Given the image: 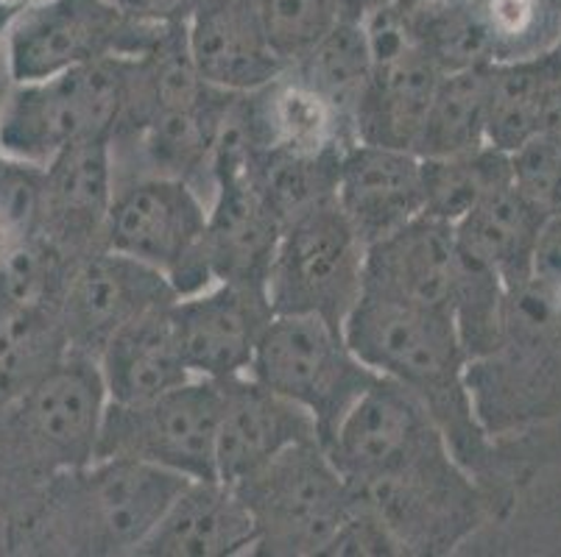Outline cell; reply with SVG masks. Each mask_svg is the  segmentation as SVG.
I'll return each instance as SVG.
<instances>
[{
    "instance_id": "obj_1",
    "label": "cell",
    "mask_w": 561,
    "mask_h": 557,
    "mask_svg": "<svg viewBox=\"0 0 561 557\" xmlns=\"http://www.w3.org/2000/svg\"><path fill=\"white\" fill-rule=\"evenodd\" d=\"M344 335L375 374L420 398L469 472L481 466L486 429L469 385L472 360L450 313L364 290Z\"/></svg>"
},
{
    "instance_id": "obj_2",
    "label": "cell",
    "mask_w": 561,
    "mask_h": 557,
    "mask_svg": "<svg viewBox=\"0 0 561 557\" xmlns=\"http://www.w3.org/2000/svg\"><path fill=\"white\" fill-rule=\"evenodd\" d=\"M131 65L135 56L115 54L9 84L0 98V151L45 167L70 146L112 137L129 98Z\"/></svg>"
},
{
    "instance_id": "obj_3",
    "label": "cell",
    "mask_w": 561,
    "mask_h": 557,
    "mask_svg": "<svg viewBox=\"0 0 561 557\" xmlns=\"http://www.w3.org/2000/svg\"><path fill=\"white\" fill-rule=\"evenodd\" d=\"M234 488L257 527L254 555L268 557H321L358 504V494L321 441L285 449Z\"/></svg>"
},
{
    "instance_id": "obj_4",
    "label": "cell",
    "mask_w": 561,
    "mask_h": 557,
    "mask_svg": "<svg viewBox=\"0 0 561 557\" xmlns=\"http://www.w3.org/2000/svg\"><path fill=\"white\" fill-rule=\"evenodd\" d=\"M249 376L313 416L321 446L377 376L346 340L344 329L319 315H272L254 349Z\"/></svg>"
},
{
    "instance_id": "obj_5",
    "label": "cell",
    "mask_w": 561,
    "mask_h": 557,
    "mask_svg": "<svg viewBox=\"0 0 561 557\" xmlns=\"http://www.w3.org/2000/svg\"><path fill=\"white\" fill-rule=\"evenodd\" d=\"M366 248L339 198L285 223L265 293L277 315H319L344 329L366 288Z\"/></svg>"
},
{
    "instance_id": "obj_6",
    "label": "cell",
    "mask_w": 561,
    "mask_h": 557,
    "mask_svg": "<svg viewBox=\"0 0 561 557\" xmlns=\"http://www.w3.org/2000/svg\"><path fill=\"white\" fill-rule=\"evenodd\" d=\"M187 477L129 457H99L65 472L56 508L68 549L135 555Z\"/></svg>"
},
{
    "instance_id": "obj_7",
    "label": "cell",
    "mask_w": 561,
    "mask_h": 557,
    "mask_svg": "<svg viewBox=\"0 0 561 557\" xmlns=\"http://www.w3.org/2000/svg\"><path fill=\"white\" fill-rule=\"evenodd\" d=\"M210 201L182 178L140 176L115 187L104 248L137 259L165 276L176 295H193L216 279L204 240Z\"/></svg>"
},
{
    "instance_id": "obj_8",
    "label": "cell",
    "mask_w": 561,
    "mask_h": 557,
    "mask_svg": "<svg viewBox=\"0 0 561 557\" xmlns=\"http://www.w3.org/2000/svg\"><path fill=\"white\" fill-rule=\"evenodd\" d=\"M221 413V382L204 376H193L185 385L137 405L110 402L95 460L129 457L187 479H218Z\"/></svg>"
},
{
    "instance_id": "obj_9",
    "label": "cell",
    "mask_w": 561,
    "mask_h": 557,
    "mask_svg": "<svg viewBox=\"0 0 561 557\" xmlns=\"http://www.w3.org/2000/svg\"><path fill=\"white\" fill-rule=\"evenodd\" d=\"M160 31L126 20L112 0H34L3 37V68L9 84L50 79L104 56L142 54Z\"/></svg>"
},
{
    "instance_id": "obj_10",
    "label": "cell",
    "mask_w": 561,
    "mask_h": 557,
    "mask_svg": "<svg viewBox=\"0 0 561 557\" xmlns=\"http://www.w3.org/2000/svg\"><path fill=\"white\" fill-rule=\"evenodd\" d=\"M352 488L389 524L408 555L453 552L481 521L472 472L450 446L433 449L389 477Z\"/></svg>"
},
{
    "instance_id": "obj_11",
    "label": "cell",
    "mask_w": 561,
    "mask_h": 557,
    "mask_svg": "<svg viewBox=\"0 0 561 557\" xmlns=\"http://www.w3.org/2000/svg\"><path fill=\"white\" fill-rule=\"evenodd\" d=\"M371 50V79L360 101V142L413 151L445 70L427 54L420 23L394 7H380L364 20Z\"/></svg>"
},
{
    "instance_id": "obj_12",
    "label": "cell",
    "mask_w": 561,
    "mask_h": 557,
    "mask_svg": "<svg viewBox=\"0 0 561 557\" xmlns=\"http://www.w3.org/2000/svg\"><path fill=\"white\" fill-rule=\"evenodd\" d=\"M173 299L180 295L160 270L112 248L93 252L73 265L59 301L68 355L99 360L126 324Z\"/></svg>"
},
{
    "instance_id": "obj_13",
    "label": "cell",
    "mask_w": 561,
    "mask_h": 557,
    "mask_svg": "<svg viewBox=\"0 0 561 557\" xmlns=\"http://www.w3.org/2000/svg\"><path fill=\"white\" fill-rule=\"evenodd\" d=\"M438 446L450 443L427 407L386 376H377L324 443L350 485L389 477Z\"/></svg>"
},
{
    "instance_id": "obj_14",
    "label": "cell",
    "mask_w": 561,
    "mask_h": 557,
    "mask_svg": "<svg viewBox=\"0 0 561 557\" xmlns=\"http://www.w3.org/2000/svg\"><path fill=\"white\" fill-rule=\"evenodd\" d=\"M106 405L99 362L65 355L20 393V432L39 457L62 472L81 468L95 460Z\"/></svg>"
},
{
    "instance_id": "obj_15",
    "label": "cell",
    "mask_w": 561,
    "mask_h": 557,
    "mask_svg": "<svg viewBox=\"0 0 561 557\" xmlns=\"http://www.w3.org/2000/svg\"><path fill=\"white\" fill-rule=\"evenodd\" d=\"M272 315L265 288L238 282H213L173 301V321L193 376L224 382L249 374Z\"/></svg>"
},
{
    "instance_id": "obj_16",
    "label": "cell",
    "mask_w": 561,
    "mask_h": 557,
    "mask_svg": "<svg viewBox=\"0 0 561 557\" xmlns=\"http://www.w3.org/2000/svg\"><path fill=\"white\" fill-rule=\"evenodd\" d=\"M463 279L467 259L458 252L456 229L431 214L366 248V293L453 315Z\"/></svg>"
},
{
    "instance_id": "obj_17",
    "label": "cell",
    "mask_w": 561,
    "mask_h": 557,
    "mask_svg": "<svg viewBox=\"0 0 561 557\" xmlns=\"http://www.w3.org/2000/svg\"><path fill=\"white\" fill-rule=\"evenodd\" d=\"M115 187L110 137L70 146L45 165L39 237L76 263L101 252Z\"/></svg>"
},
{
    "instance_id": "obj_18",
    "label": "cell",
    "mask_w": 561,
    "mask_h": 557,
    "mask_svg": "<svg viewBox=\"0 0 561 557\" xmlns=\"http://www.w3.org/2000/svg\"><path fill=\"white\" fill-rule=\"evenodd\" d=\"M224 413L218 427V479L238 485L272 457L297 443L321 441L313 416L254 376L224 380Z\"/></svg>"
},
{
    "instance_id": "obj_19",
    "label": "cell",
    "mask_w": 561,
    "mask_h": 557,
    "mask_svg": "<svg viewBox=\"0 0 561 557\" xmlns=\"http://www.w3.org/2000/svg\"><path fill=\"white\" fill-rule=\"evenodd\" d=\"M339 204L366 245L425 214L422 160L413 151L352 142L341 153Z\"/></svg>"
},
{
    "instance_id": "obj_20",
    "label": "cell",
    "mask_w": 561,
    "mask_h": 557,
    "mask_svg": "<svg viewBox=\"0 0 561 557\" xmlns=\"http://www.w3.org/2000/svg\"><path fill=\"white\" fill-rule=\"evenodd\" d=\"M185 31L198 76L221 92H257L288 70L265 39L252 0L198 3Z\"/></svg>"
},
{
    "instance_id": "obj_21",
    "label": "cell",
    "mask_w": 561,
    "mask_h": 557,
    "mask_svg": "<svg viewBox=\"0 0 561 557\" xmlns=\"http://www.w3.org/2000/svg\"><path fill=\"white\" fill-rule=\"evenodd\" d=\"M257 527L241 490L224 479H187L149 538L142 557H232L254 552Z\"/></svg>"
},
{
    "instance_id": "obj_22",
    "label": "cell",
    "mask_w": 561,
    "mask_h": 557,
    "mask_svg": "<svg viewBox=\"0 0 561 557\" xmlns=\"http://www.w3.org/2000/svg\"><path fill=\"white\" fill-rule=\"evenodd\" d=\"M283 229L252 176L218 184L204 240L213 279L265 288Z\"/></svg>"
},
{
    "instance_id": "obj_23",
    "label": "cell",
    "mask_w": 561,
    "mask_h": 557,
    "mask_svg": "<svg viewBox=\"0 0 561 557\" xmlns=\"http://www.w3.org/2000/svg\"><path fill=\"white\" fill-rule=\"evenodd\" d=\"M173 301L142 313L104 346L95 362L110 402L137 405L193 380L173 321Z\"/></svg>"
},
{
    "instance_id": "obj_24",
    "label": "cell",
    "mask_w": 561,
    "mask_h": 557,
    "mask_svg": "<svg viewBox=\"0 0 561 557\" xmlns=\"http://www.w3.org/2000/svg\"><path fill=\"white\" fill-rule=\"evenodd\" d=\"M545 221L548 212L512 184L472 209L453 229L461 257L492 270L508 293H517L530 282V265Z\"/></svg>"
},
{
    "instance_id": "obj_25",
    "label": "cell",
    "mask_w": 561,
    "mask_h": 557,
    "mask_svg": "<svg viewBox=\"0 0 561 557\" xmlns=\"http://www.w3.org/2000/svg\"><path fill=\"white\" fill-rule=\"evenodd\" d=\"M561 95V45L525 59L492 61L489 142L514 153L545 131Z\"/></svg>"
},
{
    "instance_id": "obj_26",
    "label": "cell",
    "mask_w": 561,
    "mask_h": 557,
    "mask_svg": "<svg viewBox=\"0 0 561 557\" xmlns=\"http://www.w3.org/2000/svg\"><path fill=\"white\" fill-rule=\"evenodd\" d=\"M489 84L492 65L445 70L427 106L413 153L420 160H442L486 146Z\"/></svg>"
},
{
    "instance_id": "obj_27",
    "label": "cell",
    "mask_w": 561,
    "mask_h": 557,
    "mask_svg": "<svg viewBox=\"0 0 561 557\" xmlns=\"http://www.w3.org/2000/svg\"><path fill=\"white\" fill-rule=\"evenodd\" d=\"M290 70L305 84L313 86L321 98L333 104V109L344 117V123L358 140L355 120H358L360 101H364L371 79V50L364 20L344 14L308 56H302L297 65H290Z\"/></svg>"
},
{
    "instance_id": "obj_28",
    "label": "cell",
    "mask_w": 561,
    "mask_h": 557,
    "mask_svg": "<svg viewBox=\"0 0 561 557\" xmlns=\"http://www.w3.org/2000/svg\"><path fill=\"white\" fill-rule=\"evenodd\" d=\"M422 184H425V214L456 227L472 209L512 187V153L486 142L476 151L456 153V156L422 160Z\"/></svg>"
},
{
    "instance_id": "obj_29",
    "label": "cell",
    "mask_w": 561,
    "mask_h": 557,
    "mask_svg": "<svg viewBox=\"0 0 561 557\" xmlns=\"http://www.w3.org/2000/svg\"><path fill=\"white\" fill-rule=\"evenodd\" d=\"M486 28L494 61L525 59L561 39V0H469Z\"/></svg>"
},
{
    "instance_id": "obj_30",
    "label": "cell",
    "mask_w": 561,
    "mask_h": 557,
    "mask_svg": "<svg viewBox=\"0 0 561 557\" xmlns=\"http://www.w3.org/2000/svg\"><path fill=\"white\" fill-rule=\"evenodd\" d=\"M263 34L285 68L297 65L344 18L339 0H252Z\"/></svg>"
},
{
    "instance_id": "obj_31",
    "label": "cell",
    "mask_w": 561,
    "mask_h": 557,
    "mask_svg": "<svg viewBox=\"0 0 561 557\" xmlns=\"http://www.w3.org/2000/svg\"><path fill=\"white\" fill-rule=\"evenodd\" d=\"M45 167L0 151V252L39 237Z\"/></svg>"
},
{
    "instance_id": "obj_32",
    "label": "cell",
    "mask_w": 561,
    "mask_h": 557,
    "mask_svg": "<svg viewBox=\"0 0 561 557\" xmlns=\"http://www.w3.org/2000/svg\"><path fill=\"white\" fill-rule=\"evenodd\" d=\"M514 184L545 209L548 214L561 212V146L539 135L512 153Z\"/></svg>"
},
{
    "instance_id": "obj_33",
    "label": "cell",
    "mask_w": 561,
    "mask_h": 557,
    "mask_svg": "<svg viewBox=\"0 0 561 557\" xmlns=\"http://www.w3.org/2000/svg\"><path fill=\"white\" fill-rule=\"evenodd\" d=\"M408 555L405 546L400 544L391 527L364 499L358 497V504L350 510L341 527L324 546L321 557H391Z\"/></svg>"
},
{
    "instance_id": "obj_34",
    "label": "cell",
    "mask_w": 561,
    "mask_h": 557,
    "mask_svg": "<svg viewBox=\"0 0 561 557\" xmlns=\"http://www.w3.org/2000/svg\"><path fill=\"white\" fill-rule=\"evenodd\" d=\"M528 285L542 295H553L561 290V212L548 214L539 232Z\"/></svg>"
},
{
    "instance_id": "obj_35",
    "label": "cell",
    "mask_w": 561,
    "mask_h": 557,
    "mask_svg": "<svg viewBox=\"0 0 561 557\" xmlns=\"http://www.w3.org/2000/svg\"><path fill=\"white\" fill-rule=\"evenodd\" d=\"M126 20L149 28L180 25L191 18L193 0H112Z\"/></svg>"
},
{
    "instance_id": "obj_36",
    "label": "cell",
    "mask_w": 561,
    "mask_h": 557,
    "mask_svg": "<svg viewBox=\"0 0 561 557\" xmlns=\"http://www.w3.org/2000/svg\"><path fill=\"white\" fill-rule=\"evenodd\" d=\"M542 135L550 137V140L559 142V146H561V95H559V101H556L553 112H550L548 123H545Z\"/></svg>"
},
{
    "instance_id": "obj_37",
    "label": "cell",
    "mask_w": 561,
    "mask_h": 557,
    "mask_svg": "<svg viewBox=\"0 0 561 557\" xmlns=\"http://www.w3.org/2000/svg\"><path fill=\"white\" fill-rule=\"evenodd\" d=\"M18 12H20V9L9 7V3H3V0H0V50H3V37H7L9 25H12L14 14H18Z\"/></svg>"
},
{
    "instance_id": "obj_38",
    "label": "cell",
    "mask_w": 561,
    "mask_h": 557,
    "mask_svg": "<svg viewBox=\"0 0 561 557\" xmlns=\"http://www.w3.org/2000/svg\"><path fill=\"white\" fill-rule=\"evenodd\" d=\"M3 3H9V7H14V9H23V7H28V3H34V0H3Z\"/></svg>"
},
{
    "instance_id": "obj_39",
    "label": "cell",
    "mask_w": 561,
    "mask_h": 557,
    "mask_svg": "<svg viewBox=\"0 0 561 557\" xmlns=\"http://www.w3.org/2000/svg\"><path fill=\"white\" fill-rule=\"evenodd\" d=\"M339 3H341V7H344V0H339Z\"/></svg>"
},
{
    "instance_id": "obj_40",
    "label": "cell",
    "mask_w": 561,
    "mask_h": 557,
    "mask_svg": "<svg viewBox=\"0 0 561 557\" xmlns=\"http://www.w3.org/2000/svg\"><path fill=\"white\" fill-rule=\"evenodd\" d=\"M0 98H3V95H0Z\"/></svg>"
}]
</instances>
